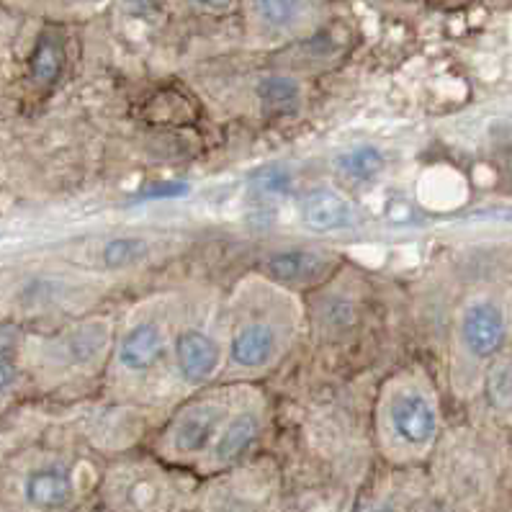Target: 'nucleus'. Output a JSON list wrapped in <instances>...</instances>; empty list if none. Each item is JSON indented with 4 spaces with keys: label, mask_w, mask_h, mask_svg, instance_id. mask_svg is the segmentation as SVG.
<instances>
[{
    "label": "nucleus",
    "mask_w": 512,
    "mask_h": 512,
    "mask_svg": "<svg viewBox=\"0 0 512 512\" xmlns=\"http://www.w3.org/2000/svg\"><path fill=\"white\" fill-rule=\"evenodd\" d=\"M384 428L397 448L425 453L438 438V407L433 394L417 381H399L384 397Z\"/></svg>",
    "instance_id": "nucleus-1"
},
{
    "label": "nucleus",
    "mask_w": 512,
    "mask_h": 512,
    "mask_svg": "<svg viewBox=\"0 0 512 512\" xmlns=\"http://www.w3.org/2000/svg\"><path fill=\"white\" fill-rule=\"evenodd\" d=\"M505 335L507 320L500 304L492 299H474L466 304L458 320V338L469 356L479 361L492 358L494 353H500Z\"/></svg>",
    "instance_id": "nucleus-2"
},
{
    "label": "nucleus",
    "mask_w": 512,
    "mask_h": 512,
    "mask_svg": "<svg viewBox=\"0 0 512 512\" xmlns=\"http://www.w3.org/2000/svg\"><path fill=\"white\" fill-rule=\"evenodd\" d=\"M224 422H227V412L219 402L193 404L170 428V446L178 456H199V453L211 451Z\"/></svg>",
    "instance_id": "nucleus-3"
},
{
    "label": "nucleus",
    "mask_w": 512,
    "mask_h": 512,
    "mask_svg": "<svg viewBox=\"0 0 512 512\" xmlns=\"http://www.w3.org/2000/svg\"><path fill=\"white\" fill-rule=\"evenodd\" d=\"M21 494L34 512H65L75 502L73 471L65 464H47L31 469L26 474Z\"/></svg>",
    "instance_id": "nucleus-4"
},
{
    "label": "nucleus",
    "mask_w": 512,
    "mask_h": 512,
    "mask_svg": "<svg viewBox=\"0 0 512 512\" xmlns=\"http://www.w3.org/2000/svg\"><path fill=\"white\" fill-rule=\"evenodd\" d=\"M175 366L188 384H206L222 366V348L201 330H183L173 345Z\"/></svg>",
    "instance_id": "nucleus-5"
},
{
    "label": "nucleus",
    "mask_w": 512,
    "mask_h": 512,
    "mask_svg": "<svg viewBox=\"0 0 512 512\" xmlns=\"http://www.w3.org/2000/svg\"><path fill=\"white\" fill-rule=\"evenodd\" d=\"M165 350H168V340H165L163 327L155 322H139L132 330L124 332L116 358L129 374H145L163 361Z\"/></svg>",
    "instance_id": "nucleus-6"
},
{
    "label": "nucleus",
    "mask_w": 512,
    "mask_h": 512,
    "mask_svg": "<svg viewBox=\"0 0 512 512\" xmlns=\"http://www.w3.org/2000/svg\"><path fill=\"white\" fill-rule=\"evenodd\" d=\"M116 512H168L170 489L157 474L129 471L114 487Z\"/></svg>",
    "instance_id": "nucleus-7"
},
{
    "label": "nucleus",
    "mask_w": 512,
    "mask_h": 512,
    "mask_svg": "<svg viewBox=\"0 0 512 512\" xmlns=\"http://www.w3.org/2000/svg\"><path fill=\"white\" fill-rule=\"evenodd\" d=\"M278 350V330L271 322H247L229 343V361L237 368H263L273 361Z\"/></svg>",
    "instance_id": "nucleus-8"
},
{
    "label": "nucleus",
    "mask_w": 512,
    "mask_h": 512,
    "mask_svg": "<svg viewBox=\"0 0 512 512\" xmlns=\"http://www.w3.org/2000/svg\"><path fill=\"white\" fill-rule=\"evenodd\" d=\"M302 217L314 232H343L356 227L358 214L345 196L330 188H317L304 199Z\"/></svg>",
    "instance_id": "nucleus-9"
},
{
    "label": "nucleus",
    "mask_w": 512,
    "mask_h": 512,
    "mask_svg": "<svg viewBox=\"0 0 512 512\" xmlns=\"http://www.w3.org/2000/svg\"><path fill=\"white\" fill-rule=\"evenodd\" d=\"M199 512H276L271 492H258L247 482H222L209 489Z\"/></svg>",
    "instance_id": "nucleus-10"
},
{
    "label": "nucleus",
    "mask_w": 512,
    "mask_h": 512,
    "mask_svg": "<svg viewBox=\"0 0 512 512\" xmlns=\"http://www.w3.org/2000/svg\"><path fill=\"white\" fill-rule=\"evenodd\" d=\"M260 433V420L255 412H237L224 422L222 433L217 435L214 446H211L209 464L222 469L242 456L247 448L253 446V440Z\"/></svg>",
    "instance_id": "nucleus-11"
},
{
    "label": "nucleus",
    "mask_w": 512,
    "mask_h": 512,
    "mask_svg": "<svg viewBox=\"0 0 512 512\" xmlns=\"http://www.w3.org/2000/svg\"><path fill=\"white\" fill-rule=\"evenodd\" d=\"M325 266V260L309 250H286L266 260V273L278 284H307L314 273Z\"/></svg>",
    "instance_id": "nucleus-12"
},
{
    "label": "nucleus",
    "mask_w": 512,
    "mask_h": 512,
    "mask_svg": "<svg viewBox=\"0 0 512 512\" xmlns=\"http://www.w3.org/2000/svg\"><path fill=\"white\" fill-rule=\"evenodd\" d=\"M258 98L273 114H291L302 103V88L294 78L271 75V78H263L258 83Z\"/></svg>",
    "instance_id": "nucleus-13"
},
{
    "label": "nucleus",
    "mask_w": 512,
    "mask_h": 512,
    "mask_svg": "<svg viewBox=\"0 0 512 512\" xmlns=\"http://www.w3.org/2000/svg\"><path fill=\"white\" fill-rule=\"evenodd\" d=\"M335 168L350 178V181H374L376 175L384 170V155L374 147H356V150L343 152V155L335 160Z\"/></svg>",
    "instance_id": "nucleus-14"
},
{
    "label": "nucleus",
    "mask_w": 512,
    "mask_h": 512,
    "mask_svg": "<svg viewBox=\"0 0 512 512\" xmlns=\"http://www.w3.org/2000/svg\"><path fill=\"white\" fill-rule=\"evenodd\" d=\"M253 11L258 13V21L266 26L268 31H291L299 21H302L304 11H309V6L304 3H255Z\"/></svg>",
    "instance_id": "nucleus-15"
},
{
    "label": "nucleus",
    "mask_w": 512,
    "mask_h": 512,
    "mask_svg": "<svg viewBox=\"0 0 512 512\" xmlns=\"http://www.w3.org/2000/svg\"><path fill=\"white\" fill-rule=\"evenodd\" d=\"M487 399L494 410H512V361H497L487 371Z\"/></svg>",
    "instance_id": "nucleus-16"
},
{
    "label": "nucleus",
    "mask_w": 512,
    "mask_h": 512,
    "mask_svg": "<svg viewBox=\"0 0 512 512\" xmlns=\"http://www.w3.org/2000/svg\"><path fill=\"white\" fill-rule=\"evenodd\" d=\"M62 47L55 42V39L44 37L42 42L37 44L34 55H31V75L39 83H52L57 80L62 70Z\"/></svg>",
    "instance_id": "nucleus-17"
},
{
    "label": "nucleus",
    "mask_w": 512,
    "mask_h": 512,
    "mask_svg": "<svg viewBox=\"0 0 512 512\" xmlns=\"http://www.w3.org/2000/svg\"><path fill=\"white\" fill-rule=\"evenodd\" d=\"M150 253V245L145 240H137V237H119V240H111L109 245L103 247V260L106 266L121 268V266H134L139 260H145V255Z\"/></svg>",
    "instance_id": "nucleus-18"
},
{
    "label": "nucleus",
    "mask_w": 512,
    "mask_h": 512,
    "mask_svg": "<svg viewBox=\"0 0 512 512\" xmlns=\"http://www.w3.org/2000/svg\"><path fill=\"white\" fill-rule=\"evenodd\" d=\"M13 381H16V366L11 361V350L0 345V389H8Z\"/></svg>",
    "instance_id": "nucleus-19"
},
{
    "label": "nucleus",
    "mask_w": 512,
    "mask_h": 512,
    "mask_svg": "<svg viewBox=\"0 0 512 512\" xmlns=\"http://www.w3.org/2000/svg\"><path fill=\"white\" fill-rule=\"evenodd\" d=\"M507 139H512V124H510V134H507Z\"/></svg>",
    "instance_id": "nucleus-20"
}]
</instances>
